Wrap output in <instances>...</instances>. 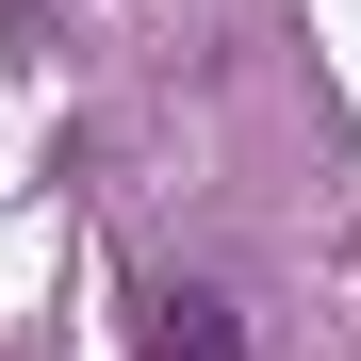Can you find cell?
Segmentation results:
<instances>
[{
    "label": "cell",
    "instance_id": "obj_1",
    "mask_svg": "<svg viewBox=\"0 0 361 361\" xmlns=\"http://www.w3.org/2000/svg\"><path fill=\"white\" fill-rule=\"evenodd\" d=\"M148 361H247V312H230L214 279H164L148 295Z\"/></svg>",
    "mask_w": 361,
    "mask_h": 361
}]
</instances>
